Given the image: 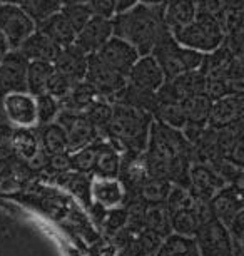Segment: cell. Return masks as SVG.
<instances>
[{
    "label": "cell",
    "instance_id": "1",
    "mask_svg": "<svg viewBox=\"0 0 244 256\" xmlns=\"http://www.w3.org/2000/svg\"><path fill=\"white\" fill-rule=\"evenodd\" d=\"M144 159L149 180H166L172 186L189 188L193 148L186 142L181 131L152 120Z\"/></svg>",
    "mask_w": 244,
    "mask_h": 256
},
{
    "label": "cell",
    "instance_id": "2",
    "mask_svg": "<svg viewBox=\"0 0 244 256\" xmlns=\"http://www.w3.org/2000/svg\"><path fill=\"white\" fill-rule=\"evenodd\" d=\"M112 36L126 40L137 50L139 57L149 56L154 46L167 30L164 22V4L146 6L137 4L112 18Z\"/></svg>",
    "mask_w": 244,
    "mask_h": 256
},
{
    "label": "cell",
    "instance_id": "3",
    "mask_svg": "<svg viewBox=\"0 0 244 256\" xmlns=\"http://www.w3.org/2000/svg\"><path fill=\"white\" fill-rule=\"evenodd\" d=\"M152 120V116L146 110L112 104L111 120L100 139H106L121 152H144Z\"/></svg>",
    "mask_w": 244,
    "mask_h": 256
},
{
    "label": "cell",
    "instance_id": "4",
    "mask_svg": "<svg viewBox=\"0 0 244 256\" xmlns=\"http://www.w3.org/2000/svg\"><path fill=\"white\" fill-rule=\"evenodd\" d=\"M164 206L169 214L171 231L188 238H193L201 226L213 218L208 202L194 198L188 188L171 186Z\"/></svg>",
    "mask_w": 244,
    "mask_h": 256
},
{
    "label": "cell",
    "instance_id": "5",
    "mask_svg": "<svg viewBox=\"0 0 244 256\" xmlns=\"http://www.w3.org/2000/svg\"><path fill=\"white\" fill-rule=\"evenodd\" d=\"M172 37L181 47L196 50L199 54H211L224 42L223 22L216 17L196 14L193 24L178 30H172Z\"/></svg>",
    "mask_w": 244,
    "mask_h": 256
},
{
    "label": "cell",
    "instance_id": "6",
    "mask_svg": "<svg viewBox=\"0 0 244 256\" xmlns=\"http://www.w3.org/2000/svg\"><path fill=\"white\" fill-rule=\"evenodd\" d=\"M151 56L154 57L157 66L161 67L166 80L174 79V77L184 74V72L199 70L204 59V54L181 47L174 40L171 32H166L161 37V40L152 49Z\"/></svg>",
    "mask_w": 244,
    "mask_h": 256
},
{
    "label": "cell",
    "instance_id": "7",
    "mask_svg": "<svg viewBox=\"0 0 244 256\" xmlns=\"http://www.w3.org/2000/svg\"><path fill=\"white\" fill-rule=\"evenodd\" d=\"M84 82L94 90V94L99 99H104L109 104H112L117 96L124 90V88H126L127 79L116 74V72H112L111 69H107L97 59V56L92 54L89 56Z\"/></svg>",
    "mask_w": 244,
    "mask_h": 256
},
{
    "label": "cell",
    "instance_id": "8",
    "mask_svg": "<svg viewBox=\"0 0 244 256\" xmlns=\"http://www.w3.org/2000/svg\"><path fill=\"white\" fill-rule=\"evenodd\" d=\"M0 32L10 50H18L30 34L35 32V24L18 6L0 4Z\"/></svg>",
    "mask_w": 244,
    "mask_h": 256
},
{
    "label": "cell",
    "instance_id": "9",
    "mask_svg": "<svg viewBox=\"0 0 244 256\" xmlns=\"http://www.w3.org/2000/svg\"><path fill=\"white\" fill-rule=\"evenodd\" d=\"M201 256H234L233 240L228 228L216 218L208 220L194 234Z\"/></svg>",
    "mask_w": 244,
    "mask_h": 256
},
{
    "label": "cell",
    "instance_id": "10",
    "mask_svg": "<svg viewBox=\"0 0 244 256\" xmlns=\"http://www.w3.org/2000/svg\"><path fill=\"white\" fill-rule=\"evenodd\" d=\"M55 122L60 126L67 134L69 142V152H74L77 149H82L89 144L100 139L97 129L87 119L84 112H72V110H62L57 116Z\"/></svg>",
    "mask_w": 244,
    "mask_h": 256
},
{
    "label": "cell",
    "instance_id": "11",
    "mask_svg": "<svg viewBox=\"0 0 244 256\" xmlns=\"http://www.w3.org/2000/svg\"><path fill=\"white\" fill-rule=\"evenodd\" d=\"M97 59L102 62L107 69H111L116 74L126 77L131 72L132 66L136 64L139 59L137 50L132 46H129L126 40L119 37H111L100 49L95 52Z\"/></svg>",
    "mask_w": 244,
    "mask_h": 256
},
{
    "label": "cell",
    "instance_id": "12",
    "mask_svg": "<svg viewBox=\"0 0 244 256\" xmlns=\"http://www.w3.org/2000/svg\"><path fill=\"white\" fill-rule=\"evenodd\" d=\"M2 109L8 126H13V128H35L37 126V106L35 98L32 94H3Z\"/></svg>",
    "mask_w": 244,
    "mask_h": 256
},
{
    "label": "cell",
    "instance_id": "13",
    "mask_svg": "<svg viewBox=\"0 0 244 256\" xmlns=\"http://www.w3.org/2000/svg\"><path fill=\"white\" fill-rule=\"evenodd\" d=\"M28 60L18 50H10L0 62V92H27Z\"/></svg>",
    "mask_w": 244,
    "mask_h": 256
},
{
    "label": "cell",
    "instance_id": "14",
    "mask_svg": "<svg viewBox=\"0 0 244 256\" xmlns=\"http://www.w3.org/2000/svg\"><path fill=\"white\" fill-rule=\"evenodd\" d=\"M164 80L166 79L161 67L157 66L156 59L151 54L139 57L127 76V86L147 94H156L164 84Z\"/></svg>",
    "mask_w": 244,
    "mask_h": 256
},
{
    "label": "cell",
    "instance_id": "15",
    "mask_svg": "<svg viewBox=\"0 0 244 256\" xmlns=\"http://www.w3.org/2000/svg\"><path fill=\"white\" fill-rule=\"evenodd\" d=\"M208 204H209V211H211L213 218L221 221L228 228L239 212L244 211L243 188L226 184L223 190H219L216 194L211 198V201H209Z\"/></svg>",
    "mask_w": 244,
    "mask_h": 256
},
{
    "label": "cell",
    "instance_id": "16",
    "mask_svg": "<svg viewBox=\"0 0 244 256\" xmlns=\"http://www.w3.org/2000/svg\"><path fill=\"white\" fill-rule=\"evenodd\" d=\"M244 114V99L243 94H229L224 98L213 100L209 110L208 128L211 129H226L231 126L241 124Z\"/></svg>",
    "mask_w": 244,
    "mask_h": 256
},
{
    "label": "cell",
    "instance_id": "17",
    "mask_svg": "<svg viewBox=\"0 0 244 256\" xmlns=\"http://www.w3.org/2000/svg\"><path fill=\"white\" fill-rule=\"evenodd\" d=\"M226 186L218 172L211 166L203 162H193L189 168V192L198 200L209 202L211 198L216 194L219 190Z\"/></svg>",
    "mask_w": 244,
    "mask_h": 256
},
{
    "label": "cell",
    "instance_id": "18",
    "mask_svg": "<svg viewBox=\"0 0 244 256\" xmlns=\"http://www.w3.org/2000/svg\"><path fill=\"white\" fill-rule=\"evenodd\" d=\"M111 37H112V22L109 18L92 16L90 20L82 27V30L77 32L74 46L79 50H82L85 56H92Z\"/></svg>",
    "mask_w": 244,
    "mask_h": 256
},
{
    "label": "cell",
    "instance_id": "19",
    "mask_svg": "<svg viewBox=\"0 0 244 256\" xmlns=\"http://www.w3.org/2000/svg\"><path fill=\"white\" fill-rule=\"evenodd\" d=\"M117 180L126 192H136L142 182L149 180L144 152H122Z\"/></svg>",
    "mask_w": 244,
    "mask_h": 256
},
{
    "label": "cell",
    "instance_id": "20",
    "mask_svg": "<svg viewBox=\"0 0 244 256\" xmlns=\"http://www.w3.org/2000/svg\"><path fill=\"white\" fill-rule=\"evenodd\" d=\"M10 151L15 158L30 164L40 154H44L40 148L39 129L37 128H12L10 132Z\"/></svg>",
    "mask_w": 244,
    "mask_h": 256
},
{
    "label": "cell",
    "instance_id": "21",
    "mask_svg": "<svg viewBox=\"0 0 244 256\" xmlns=\"http://www.w3.org/2000/svg\"><path fill=\"white\" fill-rule=\"evenodd\" d=\"M18 52H20L28 62L42 60V62H50V64H54V60L57 59V56H59V52H60V47L54 44L45 34H42L35 28V32L30 34V37L20 46Z\"/></svg>",
    "mask_w": 244,
    "mask_h": 256
},
{
    "label": "cell",
    "instance_id": "22",
    "mask_svg": "<svg viewBox=\"0 0 244 256\" xmlns=\"http://www.w3.org/2000/svg\"><path fill=\"white\" fill-rule=\"evenodd\" d=\"M90 198L94 202H99L106 210L119 208L126 201V190L119 180H102L94 178L90 182Z\"/></svg>",
    "mask_w": 244,
    "mask_h": 256
},
{
    "label": "cell",
    "instance_id": "23",
    "mask_svg": "<svg viewBox=\"0 0 244 256\" xmlns=\"http://www.w3.org/2000/svg\"><path fill=\"white\" fill-rule=\"evenodd\" d=\"M89 56H85L82 50H79L74 44L60 49L59 56L54 60V69L69 76L75 82H82L87 70Z\"/></svg>",
    "mask_w": 244,
    "mask_h": 256
},
{
    "label": "cell",
    "instance_id": "24",
    "mask_svg": "<svg viewBox=\"0 0 244 256\" xmlns=\"http://www.w3.org/2000/svg\"><path fill=\"white\" fill-rule=\"evenodd\" d=\"M121 154L122 152L114 148L109 141L99 139L92 176L102 178V180H117L119 166H121Z\"/></svg>",
    "mask_w": 244,
    "mask_h": 256
},
{
    "label": "cell",
    "instance_id": "25",
    "mask_svg": "<svg viewBox=\"0 0 244 256\" xmlns=\"http://www.w3.org/2000/svg\"><path fill=\"white\" fill-rule=\"evenodd\" d=\"M35 28L42 34H45L47 37L50 38L54 44H57L60 49L64 47H69L74 44L75 40V30L70 27V24L65 20V17L62 14H55V16L49 17L47 20L37 24Z\"/></svg>",
    "mask_w": 244,
    "mask_h": 256
},
{
    "label": "cell",
    "instance_id": "26",
    "mask_svg": "<svg viewBox=\"0 0 244 256\" xmlns=\"http://www.w3.org/2000/svg\"><path fill=\"white\" fill-rule=\"evenodd\" d=\"M196 14V6L191 0H167L164 4V22L167 30H178L193 24Z\"/></svg>",
    "mask_w": 244,
    "mask_h": 256
},
{
    "label": "cell",
    "instance_id": "27",
    "mask_svg": "<svg viewBox=\"0 0 244 256\" xmlns=\"http://www.w3.org/2000/svg\"><path fill=\"white\" fill-rule=\"evenodd\" d=\"M37 129H39L40 148L47 156H59V154L69 152L67 134L57 122L39 126Z\"/></svg>",
    "mask_w": 244,
    "mask_h": 256
},
{
    "label": "cell",
    "instance_id": "28",
    "mask_svg": "<svg viewBox=\"0 0 244 256\" xmlns=\"http://www.w3.org/2000/svg\"><path fill=\"white\" fill-rule=\"evenodd\" d=\"M151 256H201L198 248H196L194 238L188 236H181L171 233L162 240L154 253Z\"/></svg>",
    "mask_w": 244,
    "mask_h": 256
},
{
    "label": "cell",
    "instance_id": "29",
    "mask_svg": "<svg viewBox=\"0 0 244 256\" xmlns=\"http://www.w3.org/2000/svg\"><path fill=\"white\" fill-rule=\"evenodd\" d=\"M54 70V64L42 60H30L27 66V92L33 98L45 94L47 80Z\"/></svg>",
    "mask_w": 244,
    "mask_h": 256
},
{
    "label": "cell",
    "instance_id": "30",
    "mask_svg": "<svg viewBox=\"0 0 244 256\" xmlns=\"http://www.w3.org/2000/svg\"><path fill=\"white\" fill-rule=\"evenodd\" d=\"M211 104H213V100L209 99L206 94L191 96V98L184 99L183 102H181V109H183L186 122L208 126Z\"/></svg>",
    "mask_w": 244,
    "mask_h": 256
},
{
    "label": "cell",
    "instance_id": "31",
    "mask_svg": "<svg viewBox=\"0 0 244 256\" xmlns=\"http://www.w3.org/2000/svg\"><path fill=\"white\" fill-rule=\"evenodd\" d=\"M95 99H99V98L94 94V90L82 80V82H77V84L72 88V90H70V92L67 94L62 100H59V104H60L62 110L84 112V110L87 109Z\"/></svg>",
    "mask_w": 244,
    "mask_h": 256
},
{
    "label": "cell",
    "instance_id": "32",
    "mask_svg": "<svg viewBox=\"0 0 244 256\" xmlns=\"http://www.w3.org/2000/svg\"><path fill=\"white\" fill-rule=\"evenodd\" d=\"M59 181L69 190L82 204L87 208L92 202L90 198V182H92V176L90 174H82V172L75 171H67L64 174L57 176Z\"/></svg>",
    "mask_w": 244,
    "mask_h": 256
},
{
    "label": "cell",
    "instance_id": "33",
    "mask_svg": "<svg viewBox=\"0 0 244 256\" xmlns=\"http://www.w3.org/2000/svg\"><path fill=\"white\" fill-rule=\"evenodd\" d=\"M142 224H144L146 230H149L151 233L157 234L162 240L172 233L169 214H167L164 204H147Z\"/></svg>",
    "mask_w": 244,
    "mask_h": 256
},
{
    "label": "cell",
    "instance_id": "34",
    "mask_svg": "<svg viewBox=\"0 0 244 256\" xmlns=\"http://www.w3.org/2000/svg\"><path fill=\"white\" fill-rule=\"evenodd\" d=\"M18 7L32 18L33 24H40L49 17L60 12L62 4L60 0H22Z\"/></svg>",
    "mask_w": 244,
    "mask_h": 256
},
{
    "label": "cell",
    "instance_id": "35",
    "mask_svg": "<svg viewBox=\"0 0 244 256\" xmlns=\"http://www.w3.org/2000/svg\"><path fill=\"white\" fill-rule=\"evenodd\" d=\"M171 182L166 180H147L137 188L136 194L147 204H164L171 191Z\"/></svg>",
    "mask_w": 244,
    "mask_h": 256
},
{
    "label": "cell",
    "instance_id": "36",
    "mask_svg": "<svg viewBox=\"0 0 244 256\" xmlns=\"http://www.w3.org/2000/svg\"><path fill=\"white\" fill-rule=\"evenodd\" d=\"M99 141V139H97ZM97 141L89 144L82 149H77L74 152H69L70 171L82 172V174L92 176V169L95 164V156H97Z\"/></svg>",
    "mask_w": 244,
    "mask_h": 256
},
{
    "label": "cell",
    "instance_id": "37",
    "mask_svg": "<svg viewBox=\"0 0 244 256\" xmlns=\"http://www.w3.org/2000/svg\"><path fill=\"white\" fill-rule=\"evenodd\" d=\"M84 114L87 116V119L92 122V126L97 129L99 136L104 132V129L107 128L109 120L112 116V104H109L104 99H95L87 109L84 110Z\"/></svg>",
    "mask_w": 244,
    "mask_h": 256
},
{
    "label": "cell",
    "instance_id": "38",
    "mask_svg": "<svg viewBox=\"0 0 244 256\" xmlns=\"http://www.w3.org/2000/svg\"><path fill=\"white\" fill-rule=\"evenodd\" d=\"M37 106V126H47L55 122L57 116L60 112L59 100L49 94H40L35 98Z\"/></svg>",
    "mask_w": 244,
    "mask_h": 256
},
{
    "label": "cell",
    "instance_id": "39",
    "mask_svg": "<svg viewBox=\"0 0 244 256\" xmlns=\"http://www.w3.org/2000/svg\"><path fill=\"white\" fill-rule=\"evenodd\" d=\"M77 84L74 79H70L69 76L62 74L59 70H52V74L49 77V80H47V86H45V94L52 96L54 99L57 100H62L65 98L67 94L72 90L74 86Z\"/></svg>",
    "mask_w": 244,
    "mask_h": 256
},
{
    "label": "cell",
    "instance_id": "40",
    "mask_svg": "<svg viewBox=\"0 0 244 256\" xmlns=\"http://www.w3.org/2000/svg\"><path fill=\"white\" fill-rule=\"evenodd\" d=\"M60 14L65 17V20L70 24L75 34L82 30V27L90 20L92 12L87 7V4H80V6H65L60 8Z\"/></svg>",
    "mask_w": 244,
    "mask_h": 256
},
{
    "label": "cell",
    "instance_id": "41",
    "mask_svg": "<svg viewBox=\"0 0 244 256\" xmlns=\"http://www.w3.org/2000/svg\"><path fill=\"white\" fill-rule=\"evenodd\" d=\"M126 224H127V212L122 206H119V208H111V210H107L106 218H104L100 228H102L104 234L111 240L112 236L117 234Z\"/></svg>",
    "mask_w": 244,
    "mask_h": 256
},
{
    "label": "cell",
    "instance_id": "42",
    "mask_svg": "<svg viewBox=\"0 0 244 256\" xmlns=\"http://www.w3.org/2000/svg\"><path fill=\"white\" fill-rule=\"evenodd\" d=\"M194 6H196V12L198 14L216 17L223 22V17L228 10L229 2L228 0H196Z\"/></svg>",
    "mask_w": 244,
    "mask_h": 256
},
{
    "label": "cell",
    "instance_id": "43",
    "mask_svg": "<svg viewBox=\"0 0 244 256\" xmlns=\"http://www.w3.org/2000/svg\"><path fill=\"white\" fill-rule=\"evenodd\" d=\"M87 7L95 17H102L111 20L116 16V2L114 0H87Z\"/></svg>",
    "mask_w": 244,
    "mask_h": 256
},
{
    "label": "cell",
    "instance_id": "44",
    "mask_svg": "<svg viewBox=\"0 0 244 256\" xmlns=\"http://www.w3.org/2000/svg\"><path fill=\"white\" fill-rule=\"evenodd\" d=\"M119 253L116 246L112 244V241H100L92 248V251L89 253V256H116Z\"/></svg>",
    "mask_w": 244,
    "mask_h": 256
},
{
    "label": "cell",
    "instance_id": "45",
    "mask_svg": "<svg viewBox=\"0 0 244 256\" xmlns=\"http://www.w3.org/2000/svg\"><path fill=\"white\" fill-rule=\"evenodd\" d=\"M87 211H89V214H90V218L94 220V223H97L99 226L102 224V221L104 218H106V212L107 210L104 206H100L99 202H90V204L87 206Z\"/></svg>",
    "mask_w": 244,
    "mask_h": 256
},
{
    "label": "cell",
    "instance_id": "46",
    "mask_svg": "<svg viewBox=\"0 0 244 256\" xmlns=\"http://www.w3.org/2000/svg\"><path fill=\"white\" fill-rule=\"evenodd\" d=\"M114 2H116V14H121L132 8L134 6H137L139 0H114Z\"/></svg>",
    "mask_w": 244,
    "mask_h": 256
},
{
    "label": "cell",
    "instance_id": "47",
    "mask_svg": "<svg viewBox=\"0 0 244 256\" xmlns=\"http://www.w3.org/2000/svg\"><path fill=\"white\" fill-rule=\"evenodd\" d=\"M8 52H10V47H8L5 37H3V34L0 32V62H2V59L8 54Z\"/></svg>",
    "mask_w": 244,
    "mask_h": 256
},
{
    "label": "cell",
    "instance_id": "48",
    "mask_svg": "<svg viewBox=\"0 0 244 256\" xmlns=\"http://www.w3.org/2000/svg\"><path fill=\"white\" fill-rule=\"evenodd\" d=\"M62 7L65 6H80V4H87V0H60Z\"/></svg>",
    "mask_w": 244,
    "mask_h": 256
},
{
    "label": "cell",
    "instance_id": "49",
    "mask_svg": "<svg viewBox=\"0 0 244 256\" xmlns=\"http://www.w3.org/2000/svg\"><path fill=\"white\" fill-rule=\"evenodd\" d=\"M167 0H139V4H146V6H162Z\"/></svg>",
    "mask_w": 244,
    "mask_h": 256
},
{
    "label": "cell",
    "instance_id": "50",
    "mask_svg": "<svg viewBox=\"0 0 244 256\" xmlns=\"http://www.w3.org/2000/svg\"><path fill=\"white\" fill-rule=\"evenodd\" d=\"M2 100H3V94H2V92H0V124H7V122H5V118H3Z\"/></svg>",
    "mask_w": 244,
    "mask_h": 256
},
{
    "label": "cell",
    "instance_id": "51",
    "mask_svg": "<svg viewBox=\"0 0 244 256\" xmlns=\"http://www.w3.org/2000/svg\"><path fill=\"white\" fill-rule=\"evenodd\" d=\"M116 256H126V254H122V253H117Z\"/></svg>",
    "mask_w": 244,
    "mask_h": 256
},
{
    "label": "cell",
    "instance_id": "52",
    "mask_svg": "<svg viewBox=\"0 0 244 256\" xmlns=\"http://www.w3.org/2000/svg\"><path fill=\"white\" fill-rule=\"evenodd\" d=\"M191 2H196V0H191Z\"/></svg>",
    "mask_w": 244,
    "mask_h": 256
}]
</instances>
